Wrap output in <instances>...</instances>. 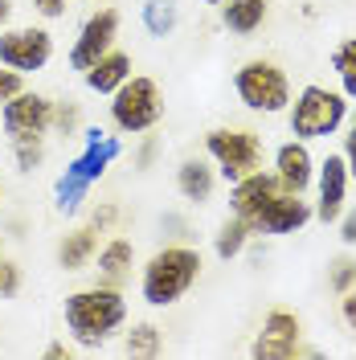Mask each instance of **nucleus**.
<instances>
[{
	"label": "nucleus",
	"mask_w": 356,
	"mask_h": 360,
	"mask_svg": "<svg viewBox=\"0 0 356 360\" xmlns=\"http://www.w3.org/2000/svg\"><path fill=\"white\" fill-rule=\"evenodd\" d=\"M328 283H332L340 295L348 291V287H356V262H352V258H336V262H332V274H328Z\"/></svg>",
	"instance_id": "obj_26"
},
{
	"label": "nucleus",
	"mask_w": 356,
	"mask_h": 360,
	"mask_svg": "<svg viewBox=\"0 0 356 360\" xmlns=\"http://www.w3.org/2000/svg\"><path fill=\"white\" fill-rule=\"evenodd\" d=\"M160 119H164V94H160V86L152 78L135 74V78H127V82L111 94V123L123 135L152 131Z\"/></svg>",
	"instance_id": "obj_5"
},
{
	"label": "nucleus",
	"mask_w": 356,
	"mask_h": 360,
	"mask_svg": "<svg viewBox=\"0 0 356 360\" xmlns=\"http://www.w3.org/2000/svg\"><path fill=\"white\" fill-rule=\"evenodd\" d=\"M246 242H250V229H246V221H238V217H234V221H225L222 229H217L213 250H217V258H225V262H229V258H238V254L246 250Z\"/></svg>",
	"instance_id": "obj_23"
},
{
	"label": "nucleus",
	"mask_w": 356,
	"mask_h": 360,
	"mask_svg": "<svg viewBox=\"0 0 356 360\" xmlns=\"http://www.w3.org/2000/svg\"><path fill=\"white\" fill-rule=\"evenodd\" d=\"M8 17H13V0H0V25H8Z\"/></svg>",
	"instance_id": "obj_35"
},
{
	"label": "nucleus",
	"mask_w": 356,
	"mask_h": 360,
	"mask_svg": "<svg viewBox=\"0 0 356 360\" xmlns=\"http://www.w3.org/2000/svg\"><path fill=\"white\" fill-rule=\"evenodd\" d=\"M348 164L344 156H324L319 164V172H315V217L324 225L340 221V213H344V197H348Z\"/></svg>",
	"instance_id": "obj_12"
},
{
	"label": "nucleus",
	"mask_w": 356,
	"mask_h": 360,
	"mask_svg": "<svg viewBox=\"0 0 356 360\" xmlns=\"http://www.w3.org/2000/svg\"><path fill=\"white\" fill-rule=\"evenodd\" d=\"M274 176L283 180V188L291 193H307L315 180V160L307 152L303 139H287L279 152H274Z\"/></svg>",
	"instance_id": "obj_14"
},
{
	"label": "nucleus",
	"mask_w": 356,
	"mask_h": 360,
	"mask_svg": "<svg viewBox=\"0 0 356 360\" xmlns=\"http://www.w3.org/2000/svg\"><path fill=\"white\" fill-rule=\"evenodd\" d=\"M98 254V229L94 225H82V229H74L62 238V246H58V262L62 270H82Z\"/></svg>",
	"instance_id": "obj_18"
},
{
	"label": "nucleus",
	"mask_w": 356,
	"mask_h": 360,
	"mask_svg": "<svg viewBox=\"0 0 356 360\" xmlns=\"http://www.w3.org/2000/svg\"><path fill=\"white\" fill-rule=\"evenodd\" d=\"M17 291H21V266L0 258V299H13Z\"/></svg>",
	"instance_id": "obj_27"
},
{
	"label": "nucleus",
	"mask_w": 356,
	"mask_h": 360,
	"mask_svg": "<svg viewBox=\"0 0 356 360\" xmlns=\"http://www.w3.org/2000/svg\"><path fill=\"white\" fill-rule=\"evenodd\" d=\"M13 143H17V168H21V172H33V168L45 160L42 135H25V139H13Z\"/></svg>",
	"instance_id": "obj_25"
},
{
	"label": "nucleus",
	"mask_w": 356,
	"mask_h": 360,
	"mask_svg": "<svg viewBox=\"0 0 356 360\" xmlns=\"http://www.w3.org/2000/svg\"><path fill=\"white\" fill-rule=\"evenodd\" d=\"M213 184H217V172L205 164V160H180V168H177V188H180V197L184 201H209L213 197Z\"/></svg>",
	"instance_id": "obj_16"
},
{
	"label": "nucleus",
	"mask_w": 356,
	"mask_h": 360,
	"mask_svg": "<svg viewBox=\"0 0 356 360\" xmlns=\"http://www.w3.org/2000/svg\"><path fill=\"white\" fill-rule=\"evenodd\" d=\"M299 336H303V328H299V315L283 311V307H274V311L262 319V332L254 340V356L258 360H291L299 352Z\"/></svg>",
	"instance_id": "obj_11"
},
{
	"label": "nucleus",
	"mask_w": 356,
	"mask_h": 360,
	"mask_svg": "<svg viewBox=\"0 0 356 360\" xmlns=\"http://www.w3.org/2000/svg\"><path fill=\"white\" fill-rule=\"evenodd\" d=\"M340 156H344V164H348V176L356 180V119L348 123V135H344V152H340Z\"/></svg>",
	"instance_id": "obj_30"
},
{
	"label": "nucleus",
	"mask_w": 356,
	"mask_h": 360,
	"mask_svg": "<svg viewBox=\"0 0 356 360\" xmlns=\"http://www.w3.org/2000/svg\"><path fill=\"white\" fill-rule=\"evenodd\" d=\"M25 90V74H17V70H8V66H0V107L13 98V94H21Z\"/></svg>",
	"instance_id": "obj_28"
},
{
	"label": "nucleus",
	"mask_w": 356,
	"mask_h": 360,
	"mask_svg": "<svg viewBox=\"0 0 356 360\" xmlns=\"http://www.w3.org/2000/svg\"><path fill=\"white\" fill-rule=\"evenodd\" d=\"M205 152L217 164V172L234 184L262 168V135L246 127H213L205 135Z\"/></svg>",
	"instance_id": "obj_6"
},
{
	"label": "nucleus",
	"mask_w": 356,
	"mask_h": 360,
	"mask_svg": "<svg viewBox=\"0 0 356 360\" xmlns=\"http://www.w3.org/2000/svg\"><path fill=\"white\" fill-rule=\"evenodd\" d=\"M201 278V254L193 246H164L156 250L144 274H139V295L148 307H172L184 295L193 291V283Z\"/></svg>",
	"instance_id": "obj_2"
},
{
	"label": "nucleus",
	"mask_w": 356,
	"mask_h": 360,
	"mask_svg": "<svg viewBox=\"0 0 356 360\" xmlns=\"http://www.w3.org/2000/svg\"><path fill=\"white\" fill-rule=\"evenodd\" d=\"M234 90L250 111L258 115H283L291 107V82L287 70L279 62H267V58H250L246 66H238L234 74Z\"/></svg>",
	"instance_id": "obj_4"
},
{
	"label": "nucleus",
	"mask_w": 356,
	"mask_h": 360,
	"mask_svg": "<svg viewBox=\"0 0 356 360\" xmlns=\"http://www.w3.org/2000/svg\"><path fill=\"white\" fill-rule=\"evenodd\" d=\"M312 205L303 201V193H279L274 201L267 205V213L250 225V233H270V238H283V233H299L303 225L312 221Z\"/></svg>",
	"instance_id": "obj_13"
},
{
	"label": "nucleus",
	"mask_w": 356,
	"mask_h": 360,
	"mask_svg": "<svg viewBox=\"0 0 356 360\" xmlns=\"http://www.w3.org/2000/svg\"><path fill=\"white\" fill-rule=\"evenodd\" d=\"M340 242L344 246H356V209L340 213Z\"/></svg>",
	"instance_id": "obj_32"
},
{
	"label": "nucleus",
	"mask_w": 356,
	"mask_h": 360,
	"mask_svg": "<svg viewBox=\"0 0 356 360\" xmlns=\"http://www.w3.org/2000/svg\"><path fill=\"white\" fill-rule=\"evenodd\" d=\"M291 119V135L295 139H324V135H336L340 123L348 119V98L344 90H328V86H303L299 98L287 107Z\"/></svg>",
	"instance_id": "obj_3"
},
{
	"label": "nucleus",
	"mask_w": 356,
	"mask_h": 360,
	"mask_svg": "<svg viewBox=\"0 0 356 360\" xmlns=\"http://www.w3.org/2000/svg\"><path fill=\"white\" fill-rule=\"evenodd\" d=\"M279 193H287L283 188V180L274 176V172H250V176L234 180V188H229V209H234V217L246 221V229L258 221L262 213H267V205L279 197Z\"/></svg>",
	"instance_id": "obj_10"
},
{
	"label": "nucleus",
	"mask_w": 356,
	"mask_h": 360,
	"mask_svg": "<svg viewBox=\"0 0 356 360\" xmlns=\"http://www.w3.org/2000/svg\"><path fill=\"white\" fill-rule=\"evenodd\" d=\"M53 58V37L42 25H17L0 33V66L17 70V74H37Z\"/></svg>",
	"instance_id": "obj_7"
},
{
	"label": "nucleus",
	"mask_w": 356,
	"mask_h": 360,
	"mask_svg": "<svg viewBox=\"0 0 356 360\" xmlns=\"http://www.w3.org/2000/svg\"><path fill=\"white\" fill-rule=\"evenodd\" d=\"M332 70L340 74V90L344 98H356V37L332 49Z\"/></svg>",
	"instance_id": "obj_22"
},
{
	"label": "nucleus",
	"mask_w": 356,
	"mask_h": 360,
	"mask_svg": "<svg viewBox=\"0 0 356 360\" xmlns=\"http://www.w3.org/2000/svg\"><path fill=\"white\" fill-rule=\"evenodd\" d=\"M87 188H90L87 180L74 176V172L66 168V176L58 180V209H62V213H74V209L82 205V197H87Z\"/></svg>",
	"instance_id": "obj_24"
},
{
	"label": "nucleus",
	"mask_w": 356,
	"mask_h": 360,
	"mask_svg": "<svg viewBox=\"0 0 356 360\" xmlns=\"http://www.w3.org/2000/svg\"><path fill=\"white\" fill-rule=\"evenodd\" d=\"M82 78H87V86L94 90V94H115V90L132 78V53H123V49H107V53H103Z\"/></svg>",
	"instance_id": "obj_15"
},
{
	"label": "nucleus",
	"mask_w": 356,
	"mask_h": 360,
	"mask_svg": "<svg viewBox=\"0 0 356 360\" xmlns=\"http://www.w3.org/2000/svg\"><path fill=\"white\" fill-rule=\"evenodd\" d=\"M201 4H222V0H201Z\"/></svg>",
	"instance_id": "obj_36"
},
{
	"label": "nucleus",
	"mask_w": 356,
	"mask_h": 360,
	"mask_svg": "<svg viewBox=\"0 0 356 360\" xmlns=\"http://www.w3.org/2000/svg\"><path fill=\"white\" fill-rule=\"evenodd\" d=\"M111 221H115V205H103V209H94V217H90V225H94L98 233H103V229H107Z\"/></svg>",
	"instance_id": "obj_34"
},
{
	"label": "nucleus",
	"mask_w": 356,
	"mask_h": 360,
	"mask_svg": "<svg viewBox=\"0 0 356 360\" xmlns=\"http://www.w3.org/2000/svg\"><path fill=\"white\" fill-rule=\"evenodd\" d=\"M222 21L229 33H258L267 21V0H222Z\"/></svg>",
	"instance_id": "obj_17"
},
{
	"label": "nucleus",
	"mask_w": 356,
	"mask_h": 360,
	"mask_svg": "<svg viewBox=\"0 0 356 360\" xmlns=\"http://www.w3.org/2000/svg\"><path fill=\"white\" fill-rule=\"evenodd\" d=\"M127 323V299L119 287L98 283L66 295V332L78 348H98Z\"/></svg>",
	"instance_id": "obj_1"
},
{
	"label": "nucleus",
	"mask_w": 356,
	"mask_h": 360,
	"mask_svg": "<svg viewBox=\"0 0 356 360\" xmlns=\"http://www.w3.org/2000/svg\"><path fill=\"white\" fill-rule=\"evenodd\" d=\"M180 21V8L177 0H148L144 4V29L152 33V37H168Z\"/></svg>",
	"instance_id": "obj_20"
},
{
	"label": "nucleus",
	"mask_w": 356,
	"mask_h": 360,
	"mask_svg": "<svg viewBox=\"0 0 356 360\" xmlns=\"http://www.w3.org/2000/svg\"><path fill=\"white\" fill-rule=\"evenodd\" d=\"M132 258H135V246L127 238H111L107 246L98 250V274H103V283H123L127 274H132Z\"/></svg>",
	"instance_id": "obj_19"
},
{
	"label": "nucleus",
	"mask_w": 356,
	"mask_h": 360,
	"mask_svg": "<svg viewBox=\"0 0 356 360\" xmlns=\"http://www.w3.org/2000/svg\"><path fill=\"white\" fill-rule=\"evenodd\" d=\"M53 123L70 135L74 131V123H78V107H74V103H53Z\"/></svg>",
	"instance_id": "obj_29"
},
{
	"label": "nucleus",
	"mask_w": 356,
	"mask_h": 360,
	"mask_svg": "<svg viewBox=\"0 0 356 360\" xmlns=\"http://www.w3.org/2000/svg\"><path fill=\"white\" fill-rule=\"evenodd\" d=\"M160 348H164V332H160L156 323H135L127 340H123V352L127 356H156Z\"/></svg>",
	"instance_id": "obj_21"
},
{
	"label": "nucleus",
	"mask_w": 356,
	"mask_h": 360,
	"mask_svg": "<svg viewBox=\"0 0 356 360\" xmlns=\"http://www.w3.org/2000/svg\"><path fill=\"white\" fill-rule=\"evenodd\" d=\"M340 315H344V323L356 332V287L344 291V299H340Z\"/></svg>",
	"instance_id": "obj_33"
},
{
	"label": "nucleus",
	"mask_w": 356,
	"mask_h": 360,
	"mask_svg": "<svg viewBox=\"0 0 356 360\" xmlns=\"http://www.w3.org/2000/svg\"><path fill=\"white\" fill-rule=\"evenodd\" d=\"M119 8H98V13H90L82 29H78V37H74V49H70V66L82 70L87 74L107 49H115V37H119Z\"/></svg>",
	"instance_id": "obj_8"
},
{
	"label": "nucleus",
	"mask_w": 356,
	"mask_h": 360,
	"mask_svg": "<svg viewBox=\"0 0 356 360\" xmlns=\"http://www.w3.org/2000/svg\"><path fill=\"white\" fill-rule=\"evenodd\" d=\"M33 13H42L45 21H58L66 17V0H33Z\"/></svg>",
	"instance_id": "obj_31"
},
{
	"label": "nucleus",
	"mask_w": 356,
	"mask_h": 360,
	"mask_svg": "<svg viewBox=\"0 0 356 360\" xmlns=\"http://www.w3.org/2000/svg\"><path fill=\"white\" fill-rule=\"evenodd\" d=\"M0 127L13 135V139H25V135H45L53 127V103L37 94V90H21L13 94L4 107H0Z\"/></svg>",
	"instance_id": "obj_9"
}]
</instances>
